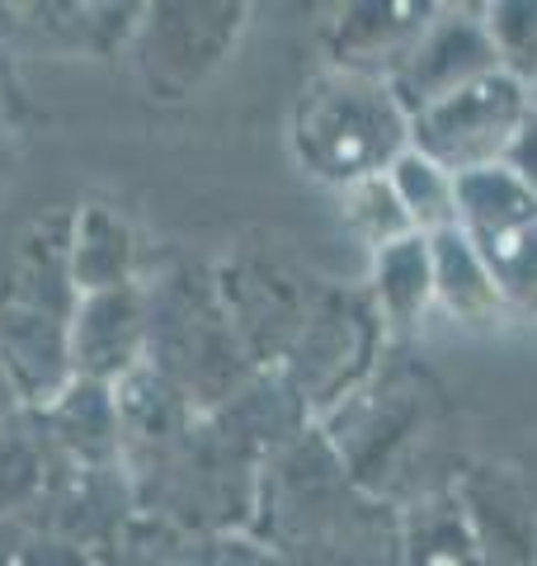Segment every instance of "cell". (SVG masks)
<instances>
[{"label":"cell","mask_w":537,"mask_h":566,"mask_svg":"<svg viewBox=\"0 0 537 566\" xmlns=\"http://www.w3.org/2000/svg\"><path fill=\"white\" fill-rule=\"evenodd\" d=\"M293 142L316 180L349 189L378 180L410 151V114L391 81L326 71L297 99Z\"/></svg>","instance_id":"1"},{"label":"cell","mask_w":537,"mask_h":566,"mask_svg":"<svg viewBox=\"0 0 537 566\" xmlns=\"http://www.w3.org/2000/svg\"><path fill=\"white\" fill-rule=\"evenodd\" d=\"M457 227L486 260L499 303L537 316V193L505 166L457 175Z\"/></svg>","instance_id":"2"},{"label":"cell","mask_w":537,"mask_h":566,"mask_svg":"<svg viewBox=\"0 0 537 566\" xmlns=\"http://www.w3.org/2000/svg\"><path fill=\"white\" fill-rule=\"evenodd\" d=\"M528 85H518L505 71H491L472 85H462L448 99L410 114V147L429 156L448 175H472L505 161L514 128L528 114Z\"/></svg>","instance_id":"3"},{"label":"cell","mask_w":537,"mask_h":566,"mask_svg":"<svg viewBox=\"0 0 537 566\" xmlns=\"http://www.w3.org/2000/svg\"><path fill=\"white\" fill-rule=\"evenodd\" d=\"M499 71L495 48L481 24V10L472 6H439V14L420 33V43L410 48V57L391 76V91L406 104V114H420L429 104L448 99L462 85Z\"/></svg>","instance_id":"4"},{"label":"cell","mask_w":537,"mask_h":566,"mask_svg":"<svg viewBox=\"0 0 537 566\" xmlns=\"http://www.w3.org/2000/svg\"><path fill=\"white\" fill-rule=\"evenodd\" d=\"M434 14H439V6H415V0H397V6H354L349 20H339L335 71H358V76L391 81Z\"/></svg>","instance_id":"5"},{"label":"cell","mask_w":537,"mask_h":566,"mask_svg":"<svg viewBox=\"0 0 537 566\" xmlns=\"http://www.w3.org/2000/svg\"><path fill=\"white\" fill-rule=\"evenodd\" d=\"M429 264H434V307H443L457 326H491L505 312L486 260L462 237V227L429 237Z\"/></svg>","instance_id":"6"},{"label":"cell","mask_w":537,"mask_h":566,"mask_svg":"<svg viewBox=\"0 0 537 566\" xmlns=\"http://www.w3.org/2000/svg\"><path fill=\"white\" fill-rule=\"evenodd\" d=\"M372 289L378 312L391 331H415L434 307V264H429V237H401L372 255Z\"/></svg>","instance_id":"7"},{"label":"cell","mask_w":537,"mask_h":566,"mask_svg":"<svg viewBox=\"0 0 537 566\" xmlns=\"http://www.w3.org/2000/svg\"><path fill=\"white\" fill-rule=\"evenodd\" d=\"M387 185L397 193L406 222L420 237H439L448 227H457V180L443 166L429 161V156H420L415 147L387 170Z\"/></svg>","instance_id":"8"},{"label":"cell","mask_w":537,"mask_h":566,"mask_svg":"<svg viewBox=\"0 0 537 566\" xmlns=\"http://www.w3.org/2000/svg\"><path fill=\"white\" fill-rule=\"evenodd\" d=\"M457 501L467 510L481 566H533L537 562V538L518 520V505H509L499 495V486L495 491L467 486V491H457Z\"/></svg>","instance_id":"9"},{"label":"cell","mask_w":537,"mask_h":566,"mask_svg":"<svg viewBox=\"0 0 537 566\" xmlns=\"http://www.w3.org/2000/svg\"><path fill=\"white\" fill-rule=\"evenodd\" d=\"M410 566H481L457 491L420 505L415 528H410Z\"/></svg>","instance_id":"10"},{"label":"cell","mask_w":537,"mask_h":566,"mask_svg":"<svg viewBox=\"0 0 537 566\" xmlns=\"http://www.w3.org/2000/svg\"><path fill=\"white\" fill-rule=\"evenodd\" d=\"M481 24L495 48V62L518 85H537V0H495L481 6Z\"/></svg>","instance_id":"11"},{"label":"cell","mask_w":537,"mask_h":566,"mask_svg":"<svg viewBox=\"0 0 537 566\" xmlns=\"http://www.w3.org/2000/svg\"><path fill=\"white\" fill-rule=\"evenodd\" d=\"M345 218H349L354 232L372 245V255H378L382 245L401 241V237H420L415 227L406 222V212H401V203H397V193H391L387 175L345 189Z\"/></svg>","instance_id":"12"},{"label":"cell","mask_w":537,"mask_h":566,"mask_svg":"<svg viewBox=\"0 0 537 566\" xmlns=\"http://www.w3.org/2000/svg\"><path fill=\"white\" fill-rule=\"evenodd\" d=\"M499 166H505L528 193H537V104H528V114L514 128L509 147H505V161H499Z\"/></svg>","instance_id":"13"},{"label":"cell","mask_w":537,"mask_h":566,"mask_svg":"<svg viewBox=\"0 0 537 566\" xmlns=\"http://www.w3.org/2000/svg\"><path fill=\"white\" fill-rule=\"evenodd\" d=\"M528 95H533V104H537V85H533V91H528Z\"/></svg>","instance_id":"14"}]
</instances>
